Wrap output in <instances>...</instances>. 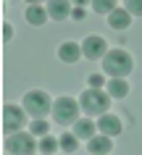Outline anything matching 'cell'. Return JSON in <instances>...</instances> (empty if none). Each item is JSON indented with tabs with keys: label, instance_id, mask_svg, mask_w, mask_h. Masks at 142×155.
Returning a JSON list of instances; mask_svg holds the SVG:
<instances>
[{
	"label": "cell",
	"instance_id": "obj_1",
	"mask_svg": "<svg viewBox=\"0 0 142 155\" xmlns=\"http://www.w3.org/2000/svg\"><path fill=\"white\" fill-rule=\"evenodd\" d=\"M111 95L108 90H103V87H87V90L79 95V105L87 116H103L108 113V105H111Z\"/></svg>",
	"mask_w": 142,
	"mask_h": 155
},
{
	"label": "cell",
	"instance_id": "obj_2",
	"mask_svg": "<svg viewBox=\"0 0 142 155\" xmlns=\"http://www.w3.org/2000/svg\"><path fill=\"white\" fill-rule=\"evenodd\" d=\"M134 68V58L124 48H113L103 55V71L108 76H129Z\"/></svg>",
	"mask_w": 142,
	"mask_h": 155
},
{
	"label": "cell",
	"instance_id": "obj_3",
	"mask_svg": "<svg viewBox=\"0 0 142 155\" xmlns=\"http://www.w3.org/2000/svg\"><path fill=\"white\" fill-rule=\"evenodd\" d=\"M3 150L8 155H32L40 150V142L34 139L32 131L18 129L13 134H5V142H3Z\"/></svg>",
	"mask_w": 142,
	"mask_h": 155
},
{
	"label": "cell",
	"instance_id": "obj_4",
	"mask_svg": "<svg viewBox=\"0 0 142 155\" xmlns=\"http://www.w3.org/2000/svg\"><path fill=\"white\" fill-rule=\"evenodd\" d=\"M79 110H82V105H79L74 97H66V95H63V97L53 100L50 116L61 124V126H74V121L79 118Z\"/></svg>",
	"mask_w": 142,
	"mask_h": 155
},
{
	"label": "cell",
	"instance_id": "obj_5",
	"mask_svg": "<svg viewBox=\"0 0 142 155\" xmlns=\"http://www.w3.org/2000/svg\"><path fill=\"white\" fill-rule=\"evenodd\" d=\"M24 108L32 118H45L53 110V97L45 90H29L24 95Z\"/></svg>",
	"mask_w": 142,
	"mask_h": 155
},
{
	"label": "cell",
	"instance_id": "obj_6",
	"mask_svg": "<svg viewBox=\"0 0 142 155\" xmlns=\"http://www.w3.org/2000/svg\"><path fill=\"white\" fill-rule=\"evenodd\" d=\"M26 108L24 105H5L3 108V131L5 134H13V131L24 129L26 124Z\"/></svg>",
	"mask_w": 142,
	"mask_h": 155
},
{
	"label": "cell",
	"instance_id": "obj_7",
	"mask_svg": "<svg viewBox=\"0 0 142 155\" xmlns=\"http://www.w3.org/2000/svg\"><path fill=\"white\" fill-rule=\"evenodd\" d=\"M82 53H84V58H90V61H103V55L108 53L105 40H103L100 34H90V37H84Z\"/></svg>",
	"mask_w": 142,
	"mask_h": 155
},
{
	"label": "cell",
	"instance_id": "obj_8",
	"mask_svg": "<svg viewBox=\"0 0 142 155\" xmlns=\"http://www.w3.org/2000/svg\"><path fill=\"white\" fill-rule=\"evenodd\" d=\"M121 129H124V124H121V118L113 116V113H103L100 118H97V131L108 134V137H118Z\"/></svg>",
	"mask_w": 142,
	"mask_h": 155
},
{
	"label": "cell",
	"instance_id": "obj_9",
	"mask_svg": "<svg viewBox=\"0 0 142 155\" xmlns=\"http://www.w3.org/2000/svg\"><path fill=\"white\" fill-rule=\"evenodd\" d=\"M71 5H74L71 0H48V3H45V8H48V13H50L53 21H63V18H68V16H71V11H74Z\"/></svg>",
	"mask_w": 142,
	"mask_h": 155
},
{
	"label": "cell",
	"instance_id": "obj_10",
	"mask_svg": "<svg viewBox=\"0 0 142 155\" xmlns=\"http://www.w3.org/2000/svg\"><path fill=\"white\" fill-rule=\"evenodd\" d=\"M26 24H32V26H42L48 18H50V13H48V8H42V3H32V5H26Z\"/></svg>",
	"mask_w": 142,
	"mask_h": 155
},
{
	"label": "cell",
	"instance_id": "obj_11",
	"mask_svg": "<svg viewBox=\"0 0 142 155\" xmlns=\"http://www.w3.org/2000/svg\"><path fill=\"white\" fill-rule=\"evenodd\" d=\"M132 13L126 8H116V11H111L108 13V24H111V29H118V32H124V29H129L132 26Z\"/></svg>",
	"mask_w": 142,
	"mask_h": 155
},
{
	"label": "cell",
	"instance_id": "obj_12",
	"mask_svg": "<svg viewBox=\"0 0 142 155\" xmlns=\"http://www.w3.org/2000/svg\"><path fill=\"white\" fill-rule=\"evenodd\" d=\"M113 150V142H111V137L108 134H95L92 139H87V153H92V155H100V153H111Z\"/></svg>",
	"mask_w": 142,
	"mask_h": 155
},
{
	"label": "cell",
	"instance_id": "obj_13",
	"mask_svg": "<svg viewBox=\"0 0 142 155\" xmlns=\"http://www.w3.org/2000/svg\"><path fill=\"white\" fill-rule=\"evenodd\" d=\"M105 90L113 100H121L129 95V82H126V76H111L108 84H105Z\"/></svg>",
	"mask_w": 142,
	"mask_h": 155
},
{
	"label": "cell",
	"instance_id": "obj_14",
	"mask_svg": "<svg viewBox=\"0 0 142 155\" xmlns=\"http://www.w3.org/2000/svg\"><path fill=\"white\" fill-rule=\"evenodd\" d=\"M82 55L84 53H82V45H79V42H63L58 48V58L63 63H76Z\"/></svg>",
	"mask_w": 142,
	"mask_h": 155
},
{
	"label": "cell",
	"instance_id": "obj_15",
	"mask_svg": "<svg viewBox=\"0 0 142 155\" xmlns=\"http://www.w3.org/2000/svg\"><path fill=\"white\" fill-rule=\"evenodd\" d=\"M97 131V124H92L90 118H76L74 121V134L79 139H92Z\"/></svg>",
	"mask_w": 142,
	"mask_h": 155
},
{
	"label": "cell",
	"instance_id": "obj_16",
	"mask_svg": "<svg viewBox=\"0 0 142 155\" xmlns=\"http://www.w3.org/2000/svg\"><path fill=\"white\" fill-rule=\"evenodd\" d=\"M61 150V139L58 137H50V134H45V137L40 139V153H58Z\"/></svg>",
	"mask_w": 142,
	"mask_h": 155
},
{
	"label": "cell",
	"instance_id": "obj_17",
	"mask_svg": "<svg viewBox=\"0 0 142 155\" xmlns=\"http://www.w3.org/2000/svg\"><path fill=\"white\" fill-rule=\"evenodd\" d=\"M61 139V150L63 153H76L79 150V137H76L74 131L71 134H63V137H58Z\"/></svg>",
	"mask_w": 142,
	"mask_h": 155
},
{
	"label": "cell",
	"instance_id": "obj_18",
	"mask_svg": "<svg viewBox=\"0 0 142 155\" xmlns=\"http://www.w3.org/2000/svg\"><path fill=\"white\" fill-rule=\"evenodd\" d=\"M116 0H92V11L100 13V16H108L111 11H116Z\"/></svg>",
	"mask_w": 142,
	"mask_h": 155
},
{
	"label": "cell",
	"instance_id": "obj_19",
	"mask_svg": "<svg viewBox=\"0 0 142 155\" xmlns=\"http://www.w3.org/2000/svg\"><path fill=\"white\" fill-rule=\"evenodd\" d=\"M34 134V137H45V134H48V131H50V126H48V121H45V118H34L32 121V129H29Z\"/></svg>",
	"mask_w": 142,
	"mask_h": 155
},
{
	"label": "cell",
	"instance_id": "obj_20",
	"mask_svg": "<svg viewBox=\"0 0 142 155\" xmlns=\"http://www.w3.org/2000/svg\"><path fill=\"white\" fill-rule=\"evenodd\" d=\"M124 8L132 13V16H142V0H126Z\"/></svg>",
	"mask_w": 142,
	"mask_h": 155
},
{
	"label": "cell",
	"instance_id": "obj_21",
	"mask_svg": "<svg viewBox=\"0 0 142 155\" xmlns=\"http://www.w3.org/2000/svg\"><path fill=\"white\" fill-rule=\"evenodd\" d=\"M103 84H105V79L100 74H90V87H103Z\"/></svg>",
	"mask_w": 142,
	"mask_h": 155
},
{
	"label": "cell",
	"instance_id": "obj_22",
	"mask_svg": "<svg viewBox=\"0 0 142 155\" xmlns=\"http://www.w3.org/2000/svg\"><path fill=\"white\" fill-rule=\"evenodd\" d=\"M71 18L82 21V18H84V5H74V11H71Z\"/></svg>",
	"mask_w": 142,
	"mask_h": 155
},
{
	"label": "cell",
	"instance_id": "obj_23",
	"mask_svg": "<svg viewBox=\"0 0 142 155\" xmlns=\"http://www.w3.org/2000/svg\"><path fill=\"white\" fill-rule=\"evenodd\" d=\"M11 37H13V26H11V24H3V40L8 42Z\"/></svg>",
	"mask_w": 142,
	"mask_h": 155
},
{
	"label": "cell",
	"instance_id": "obj_24",
	"mask_svg": "<svg viewBox=\"0 0 142 155\" xmlns=\"http://www.w3.org/2000/svg\"><path fill=\"white\" fill-rule=\"evenodd\" d=\"M74 5H87V3H92V0H71Z\"/></svg>",
	"mask_w": 142,
	"mask_h": 155
},
{
	"label": "cell",
	"instance_id": "obj_25",
	"mask_svg": "<svg viewBox=\"0 0 142 155\" xmlns=\"http://www.w3.org/2000/svg\"><path fill=\"white\" fill-rule=\"evenodd\" d=\"M26 5H32V3H42V0H24Z\"/></svg>",
	"mask_w": 142,
	"mask_h": 155
}]
</instances>
